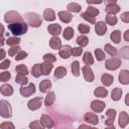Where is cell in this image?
Segmentation results:
<instances>
[{
    "label": "cell",
    "mask_w": 129,
    "mask_h": 129,
    "mask_svg": "<svg viewBox=\"0 0 129 129\" xmlns=\"http://www.w3.org/2000/svg\"><path fill=\"white\" fill-rule=\"evenodd\" d=\"M9 66H10V60H9V59L2 60V62L0 63V68H1L2 70H5V69L9 68Z\"/></svg>",
    "instance_id": "cell-53"
},
{
    "label": "cell",
    "mask_w": 129,
    "mask_h": 129,
    "mask_svg": "<svg viewBox=\"0 0 129 129\" xmlns=\"http://www.w3.org/2000/svg\"><path fill=\"white\" fill-rule=\"evenodd\" d=\"M4 20L6 23H15V22H23L22 16L16 11H8L4 15Z\"/></svg>",
    "instance_id": "cell-3"
},
{
    "label": "cell",
    "mask_w": 129,
    "mask_h": 129,
    "mask_svg": "<svg viewBox=\"0 0 129 129\" xmlns=\"http://www.w3.org/2000/svg\"><path fill=\"white\" fill-rule=\"evenodd\" d=\"M120 56L125 58V59H129V46H124L120 49Z\"/></svg>",
    "instance_id": "cell-43"
},
{
    "label": "cell",
    "mask_w": 129,
    "mask_h": 129,
    "mask_svg": "<svg viewBox=\"0 0 129 129\" xmlns=\"http://www.w3.org/2000/svg\"><path fill=\"white\" fill-rule=\"evenodd\" d=\"M10 77H11L10 73L7 72V71H4V72H2L1 75H0V81H1V82H7V81L10 79Z\"/></svg>",
    "instance_id": "cell-49"
},
{
    "label": "cell",
    "mask_w": 129,
    "mask_h": 129,
    "mask_svg": "<svg viewBox=\"0 0 129 129\" xmlns=\"http://www.w3.org/2000/svg\"><path fill=\"white\" fill-rule=\"evenodd\" d=\"M19 92H20L21 96H23V97H29V96H31L32 94L35 93V85L34 84H29L28 86L23 85L20 88Z\"/></svg>",
    "instance_id": "cell-6"
},
{
    "label": "cell",
    "mask_w": 129,
    "mask_h": 129,
    "mask_svg": "<svg viewBox=\"0 0 129 129\" xmlns=\"http://www.w3.org/2000/svg\"><path fill=\"white\" fill-rule=\"evenodd\" d=\"M128 123H129V116H128V114L125 111L121 112L120 115H119V126L121 128H125Z\"/></svg>",
    "instance_id": "cell-17"
},
{
    "label": "cell",
    "mask_w": 129,
    "mask_h": 129,
    "mask_svg": "<svg viewBox=\"0 0 129 129\" xmlns=\"http://www.w3.org/2000/svg\"><path fill=\"white\" fill-rule=\"evenodd\" d=\"M57 16H58V18L60 19V21H62V22H64V23L71 22V20H72V18H73V16H72V14L70 13V11H59V12L57 13Z\"/></svg>",
    "instance_id": "cell-18"
},
{
    "label": "cell",
    "mask_w": 129,
    "mask_h": 129,
    "mask_svg": "<svg viewBox=\"0 0 129 129\" xmlns=\"http://www.w3.org/2000/svg\"><path fill=\"white\" fill-rule=\"evenodd\" d=\"M94 95L98 98H105L108 95V91H107V89H105L103 87H98L97 89H95Z\"/></svg>",
    "instance_id": "cell-26"
},
{
    "label": "cell",
    "mask_w": 129,
    "mask_h": 129,
    "mask_svg": "<svg viewBox=\"0 0 129 129\" xmlns=\"http://www.w3.org/2000/svg\"><path fill=\"white\" fill-rule=\"evenodd\" d=\"M0 127H1L2 129H6V128H8V127H10L11 129H13V128H14V125H13L12 123H7V122H5V123H2V124L0 125Z\"/></svg>",
    "instance_id": "cell-55"
},
{
    "label": "cell",
    "mask_w": 129,
    "mask_h": 129,
    "mask_svg": "<svg viewBox=\"0 0 129 129\" xmlns=\"http://www.w3.org/2000/svg\"><path fill=\"white\" fill-rule=\"evenodd\" d=\"M106 23L111 25V26L116 25L117 24V17L114 14H107V16H106Z\"/></svg>",
    "instance_id": "cell-37"
},
{
    "label": "cell",
    "mask_w": 129,
    "mask_h": 129,
    "mask_svg": "<svg viewBox=\"0 0 129 129\" xmlns=\"http://www.w3.org/2000/svg\"><path fill=\"white\" fill-rule=\"evenodd\" d=\"M83 61L90 66V64H93L94 63V57H93V54L90 52V51H86L84 53V56H83Z\"/></svg>",
    "instance_id": "cell-30"
},
{
    "label": "cell",
    "mask_w": 129,
    "mask_h": 129,
    "mask_svg": "<svg viewBox=\"0 0 129 129\" xmlns=\"http://www.w3.org/2000/svg\"><path fill=\"white\" fill-rule=\"evenodd\" d=\"M0 115L3 118H10L11 115H12L11 106L5 100H1L0 101Z\"/></svg>",
    "instance_id": "cell-4"
},
{
    "label": "cell",
    "mask_w": 129,
    "mask_h": 129,
    "mask_svg": "<svg viewBox=\"0 0 129 129\" xmlns=\"http://www.w3.org/2000/svg\"><path fill=\"white\" fill-rule=\"evenodd\" d=\"M101 81H102V84L104 86L108 87V86L112 85V83L114 81V78L111 75H109V74H103L102 77H101Z\"/></svg>",
    "instance_id": "cell-25"
},
{
    "label": "cell",
    "mask_w": 129,
    "mask_h": 129,
    "mask_svg": "<svg viewBox=\"0 0 129 129\" xmlns=\"http://www.w3.org/2000/svg\"><path fill=\"white\" fill-rule=\"evenodd\" d=\"M19 42H20V38L17 37V36H11V37H8L6 39V43L8 45H10V46H15Z\"/></svg>",
    "instance_id": "cell-39"
},
{
    "label": "cell",
    "mask_w": 129,
    "mask_h": 129,
    "mask_svg": "<svg viewBox=\"0 0 129 129\" xmlns=\"http://www.w3.org/2000/svg\"><path fill=\"white\" fill-rule=\"evenodd\" d=\"M84 120H85L87 123L91 124V125H97L98 122H99L98 116H97L95 113H91V112H88V113H86V114L84 115Z\"/></svg>",
    "instance_id": "cell-10"
},
{
    "label": "cell",
    "mask_w": 129,
    "mask_h": 129,
    "mask_svg": "<svg viewBox=\"0 0 129 129\" xmlns=\"http://www.w3.org/2000/svg\"><path fill=\"white\" fill-rule=\"evenodd\" d=\"M43 19L46 21H53L55 19V13L51 8H46L43 11Z\"/></svg>",
    "instance_id": "cell-19"
},
{
    "label": "cell",
    "mask_w": 129,
    "mask_h": 129,
    "mask_svg": "<svg viewBox=\"0 0 129 129\" xmlns=\"http://www.w3.org/2000/svg\"><path fill=\"white\" fill-rule=\"evenodd\" d=\"M82 72H83V76H84V79L87 81V82H93L94 81V73L92 71V69L90 68V66L86 64L82 68Z\"/></svg>",
    "instance_id": "cell-7"
},
{
    "label": "cell",
    "mask_w": 129,
    "mask_h": 129,
    "mask_svg": "<svg viewBox=\"0 0 129 129\" xmlns=\"http://www.w3.org/2000/svg\"><path fill=\"white\" fill-rule=\"evenodd\" d=\"M19 51H21V47L18 46V45H15V46H12L11 48H9L8 54H9L10 56H14V55H16Z\"/></svg>",
    "instance_id": "cell-46"
},
{
    "label": "cell",
    "mask_w": 129,
    "mask_h": 129,
    "mask_svg": "<svg viewBox=\"0 0 129 129\" xmlns=\"http://www.w3.org/2000/svg\"><path fill=\"white\" fill-rule=\"evenodd\" d=\"M67 75V69L64 67H57L54 70V77L57 79H61Z\"/></svg>",
    "instance_id": "cell-29"
},
{
    "label": "cell",
    "mask_w": 129,
    "mask_h": 129,
    "mask_svg": "<svg viewBox=\"0 0 129 129\" xmlns=\"http://www.w3.org/2000/svg\"><path fill=\"white\" fill-rule=\"evenodd\" d=\"M118 80L121 84L123 85H128L129 84V71L128 70H121L118 76Z\"/></svg>",
    "instance_id": "cell-13"
},
{
    "label": "cell",
    "mask_w": 129,
    "mask_h": 129,
    "mask_svg": "<svg viewBox=\"0 0 129 129\" xmlns=\"http://www.w3.org/2000/svg\"><path fill=\"white\" fill-rule=\"evenodd\" d=\"M91 109L96 113H100L105 109V103L100 100H94L91 103Z\"/></svg>",
    "instance_id": "cell-12"
},
{
    "label": "cell",
    "mask_w": 129,
    "mask_h": 129,
    "mask_svg": "<svg viewBox=\"0 0 129 129\" xmlns=\"http://www.w3.org/2000/svg\"><path fill=\"white\" fill-rule=\"evenodd\" d=\"M95 31L98 35H104L107 31V26L105 24V22L103 21H99L95 24Z\"/></svg>",
    "instance_id": "cell-16"
},
{
    "label": "cell",
    "mask_w": 129,
    "mask_h": 129,
    "mask_svg": "<svg viewBox=\"0 0 129 129\" xmlns=\"http://www.w3.org/2000/svg\"><path fill=\"white\" fill-rule=\"evenodd\" d=\"M58 54L61 58H69L72 54V47L70 45H64V46H61L59 48V51H58Z\"/></svg>",
    "instance_id": "cell-15"
},
{
    "label": "cell",
    "mask_w": 129,
    "mask_h": 129,
    "mask_svg": "<svg viewBox=\"0 0 129 129\" xmlns=\"http://www.w3.org/2000/svg\"><path fill=\"white\" fill-rule=\"evenodd\" d=\"M26 56H27V52L26 51H19L17 54H16V56H15V59L16 60H22V59H24V58H26Z\"/></svg>",
    "instance_id": "cell-51"
},
{
    "label": "cell",
    "mask_w": 129,
    "mask_h": 129,
    "mask_svg": "<svg viewBox=\"0 0 129 129\" xmlns=\"http://www.w3.org/2000/svg\"><path fill=\"white\" fill-rule=\"evenodd\" d=\"M124 39L126 40V41H129V29H127L125 32H124Z\"/></svg>",
    "instance_id": "cell-57"
},
{
    "label": "cell",
    "mask_w": 129,
    "mask_h": 129,
    "mask_svg": "<svg viewBox=\"0 0 129 129\" xmlns=\"http://www.w3.org/2000/svg\"><path fill=\"white\" fill-rule=\"evenodd\" d=\"M86 12H88L90 15H92V16H94V17H96V16L99 14V9H98V8H96V7H94V6H89V7L87 8Z\"/></svg>",
    "instance_id": "cell-47"
},
{
    "label": "cell",
    "mask_w": 129,
    "mask_h": 129,
    "mask_svg": "<svg viewBox=\"0 0 129 129\" xmlns=\"http://www.w3.org/2000/svg\"><path fill=\"white\" fill-rule=\"evenodd\" d=\"M51 88V82L49 80H43L39 84V91L41 93H46Z\"/></svg>",
    "instance_id": "cell-23"
},
{
    "label": "cell",
    "mask_w": 129,
    "mask_h": 129,
    "mask_svg": "<svg viewBox=\"0 0 129 129\" xmlns=\"http://www.w3.org/2000/svg\"><path fill=\"white\" fill-rule=\"evenodd\" d=\"M0 92L3 96H11L13 94V88L11 85L4 84L0 87Z\"/></svg>",
    "instance_id": "cell-21"
},
{
    "label": "cell",
    "mask_w": 129,
    "mask_h": 129,
    "mask_svg": "<svg viewBox=\"0 0 129 129\" xmlns=\"http://www.w3.org/2000/svg\"><path fill=\"white\" fill-rule=\"evenodd\" d=\"M49 46L52 49H59L61 47V40L57 36H52L49 39Z\"/></svg>",
    "instance_id": "cell-20"
},
{
    "label": "cell",
    "mask_w": 129,
    "mask_h": 129,
    "mask_svg": "<svg viewBox=\"0 0 129 129\" xmlns=\"http://www.w3.org/2000/svg\"><path fill=\"white\" fill-rule=\"evenodd\" d=\"M24 19L32 27H39L41 25V23H42V20H41L40 16L37 13H34V12H27V13H25Z\"/></svg>",
    "instance_id": "cell-2"
},
{
    "label": "cell",
    "mask_w": 129,
    "mask_h": 129,
    "mask_svg": "<svg viewBox=\"0 0 129 129\" xmlns=\"http://www.w3.org/2000/svg\"><path fill=\"white\" fill-rule=\"evenodd\" d=\"M67 9H68V11H70V12L77 13V12H80V11H81L82 7H81L80 4L75 3V2H72V3H69V4L67 5Z\"/></svg>",
    "instance_id": "cell-28"
},
{
    "label": "cell",
    "mask_w": 129,
    "mask_h": 129,
    "mask_svg": "<svg viewBox=\"0 0 129 129\" xmlns=\"http://www.w3.org/2000/svg\"><path fill=\"white\" fill-rule=\"evenodd\" d=\"M106 115H107V120L105 121V125L108 127H112L115 117H116V111L114 109H109V110H107Z\"/></svg>",
    "instance_id": "cell-9"
},
{
    "label": "cell",
    "mask_w": 129,
    "mask_h": 129,
    "mask_svg": "<svg viewBox=\"0 0 129 129\" xmlns=\"http://www.w3.org/2000/svg\"><path fill=\"white\" fill-rule=\"evenodd\" d=\"M95 56H96L97 60H99V61L105 59V53H104V51H103L102 49H100V48L95 49Z\"/></svg>",
    "instance_id": "cell-44"
},
{
    "label": "cell",
    "mask_w": 129,
    "mask_h": 129,
    "mask_svg": "<svg viewBox=\"0 0 129 129\" xmlns=\"http://www.w3.org/2000/svg\"><path fill=\"white\" fill-rule=\"evenodd\" d=\"M15 70H16V72L19 73V74H23V75H27V74H28V69H27V67L24 66V64H19V66H17V67L15 68Z\"/></svg>",
    "instance_id": "cell-48"
},
{
    "label": "cell",
    "mask_w": 129,
    "mask_h": 129,
    "mask_svg": "<svg viewBox=\"0 0 129 129\" xmlns=\"http://www.w3.org/2000/svg\"><path fill=\"white\" fill-rule=\"evenodd\" d=\"M121 20L125 23H129V11L121 14Z\"/></svg>",
    "instance_id": "cell-52"
},
{
    "label": "cell",
    "mask_w": 129,
    "mask_h": 129,
    "mask_svg": "<svg viewBox=\"0 0 129 129\" xmlns=\"http://www.w3.org/2000/svg\"><path fill=\"white\" fill-rule=\"evenodd\" d=\"M120 66H121V60L117 57H111L105 60V67L107 70L114 71V70H117Z\"/></svg>",
    "instance_id": "cell-5"
},
{
    "label": "cell",
    "mask_w": 129,
    "mask_h": 129,
    "mask_svg": "<svg viewBox=\"0 0 129 129\" xmlns=\"http://www.w3.org/2000/svg\"><path fill=\"white\" fill-rule=\"evenodd\" d=\"M82 53H83V48H82V46H80V47H73V48H72V54H73L74 56H80Z\"/></svg>",
    "instance_id": "cell-50"
},
{
    "label": "cell",
    "mask_w": 129,
    "mask_h": 129,
    "mask_svg": "<svg viewBox=\"0 0 129 129\" xmlns=\"http://www.w3.org/2000/svg\"><path fill=\"white\" fill-rule=\"evenodd\" d=\"M31 74H32V76H33L34 78H38V77H40V75H42L40 64H38V63L34 64V66L32 67V69H31Z\"/></svg>",
    "instance_id": "cell-36"
},
{
    "label": "cell",
    "mask_w": 129,
    "mask_h": 129,
    "mask_svg": "<svg viewBox=\"0 0 129 129\" xmlns=\"http://www.w3.org/2000/svg\"><path fill=\"white\" fill-rule=\"evenodd\" d=\"M125 104L127 106H129V94H127L126 97H125Z\"/></svg>",
    "instance_id": "cell-59"
},
{
    "label": "cell",
    "mask_w": 129,
    "mask_h": 129,
    "mask_svg": "<svg viewBox=\"0 0 129 129\" xmlns=\"http://www.w3.org/2000/svg\"><path fill=\"white\" fill-rule=\"evenodd\" d=\"M110 38H111V40H113V42L119 43L120 42V39H121V32L119 30L112 31V33L110 34Z\"/></svg>",
    "instance_id": "cell-35"
},
{
    "label": "cell",
    "mask_w": 129,
    "mask_h": 129,
    "mask_svg": "<svg viewBox=\"0 0 129 129\" xmlns=\"http://www.w3.org/2000/svg\"><path fill=\"white\" fill-rule=\"evenodd\" d=\"M121 96H122V90L120 88H115L113 89L112 91V94H111V98L113 101H118L121 99Z\"/></svg>",
    "instance_id": "cell-34"
},
{
    "label": "cell",
    "mask_w": 129,
    "mask_h": 129,
    "mask_svg": "<svg viewBox=\"0 0 129 129\" xmlns=\"http://www.w3.org/2000/svg\"><path fill=\"white\" fill-rule=\"evenodd\" d=\"M1 53H2V54H1V56H0V57H1V59H3V58L5 57V51H4V49H3V48H1Z\"/></svg>",
    "instance_id": "cell-60"
},
{
    "label": "cell",
    "mask_w": 129,
    "mask_h": 129,
    "mask_svg": "<svg viewBox=\"0 0 129 129\" xmlns=\"http://www.w3.org/2000/svg\"><path fill=\"white\" fill-rule=\"evenodd\" d=\"M47 30L48 32L53 35V36H57L60 32H61V26L57 23H52V24H49L48 27H47Z\"/></svg>",
    "instance_id": "cell-14"
},
{
    "label": "cell",
    "mask_w": 129,
    "mask_h": 129,
    "mask_svg": "<svg viewBox=\"0 0 129 129\" xmlns=\"http://www.w3.org/2000/svg\"><path fill=\"white\" fill-rule=\"evenodd\" d=\"M78 29H79V31H80L82 34H87V33H89L90 30H91V28H90L89 25H87V24H83V23L79 24Z\"/></svg>",
    "instance_id": "cell-42"
},
{
    "label": "cell",
    "mask_w": 129,
    "mask_h": 129,
    "mask_svg": "<svg viewBox=\"0 0 129 129\" xmlns=\"http://www.w3.org/2000/svg\"><path fill=\"white\" fill-rule=\"evenodd\" d=\"M71 70H72V74L75 77H79L80 76V63H79V61H77V60L73 61L71 64Z\"/></svg>",
    "instance_id": "cell-31"
},
{
    "label": "cell",
    "mask_w": 129,
    "mask_h": 129,
    "mask_svg": "<svg viewBox=\"0 0 129 129\" xmlns=\"http://www.w3.org/2000/svg\"><path fill=\"white\" fill-rule=\"evenodd\" d=\"M40 123H41L42 127H44V128H51L54 125V121L48 115H46V114L41 115V117H40Z\"/></svg>",
    "instance_id": "cell-11"
},
{
    "label": "cell",
    "mask_w": 129,
    "mask_h": 129,
    "mask_svg": "<svg viewBox=\"0 0 129 129\" xmlns=\"http://www.w3.org/2000/svg\"><path fill=\"white\" fill-rule=\"evenodd\" d=\"M29 127H30V128H41L42 125H41V123L38 122V121H33L32 123L29 124Z\"/></svg>",
    "instance_id": "cell-54"
},
{
    "label": "cell",
    "mask_w": 129,
    "mask_h": 129,
    "mask_svg": "<svg viewBox=\"0 0 129 129\" xmlns=\"http://www.w3.org/2000/svg\"><path fill=\"white\" fill-rule=\"evenodd\" d=\"M8 29L12 34L16 36V35H21L26 33L28 27H27V24L23 21V22H15V23L8 24Z\"/></svg>",
    "instance_id": "cell-1"
},
{
    "label": "cell",
    "mask_w": 129,
    "mask_h": 129,
    "mask_svg": "<svg viewBox=\"0 0 129 129\" xmlns=\"http://www.w3.org/2000/svg\"><path fill=\"white\" fill-rule=\"evenodd\" d=\"M103 1H105V3H106L107 5H109V4H114V3L117 2V0H103Z\"/></svg>",
    "instance_id": "cell-58"
},
{
    "label": "cell",
    "mask_w": 129,
    "mask_h": 129,
    "mask_svg": "<svg viewBox=\"0 0 129 129\" xmlns=\"http://www.w3.org/2000/svg\"><path fill=\"white\" fill-rule=\"evenodd\" d=\"M88 42H89V38H88L87 36H85V35H80V36H78V38H77V43H78L80 46H82V47L86 46V45L88 44Z\"/></svg>",
    "instance_id": "cell-40"
},
{
    "label": "cell",
    "mask_w": 129,
    "mask_h": 129,
    "mask_svg": "<svg viewBox=\"0 0 129 129\" xmlns=\"http://www.w3.org/2000/svg\"><path fill=\"white\" fill-rule=\"evenodd\" d=\"M105 11H106L108 14H114V15H115L116 13H118V12L120 11V6H119L118 4H116V3H114V4H109V5L106 6Z\"/></svg>",
    "instance_id": "cell-22"
},
{
    "label": "cell",
    "mask_w": 129,
    "mask_h": 129,
    "mask_svg": "<svg viewBox=\"0 0 129 129\" xmlns=\"http://www.w3.org/2000/svg\"><path fill=\"white\" fill-rule=\"evenodd\" d=\"M15 82L17 84H20V85H26L28 83V79L26 78V75H23V74H17L16 78H15Z\"/></svg>",
    "instance_id": "cell-33"
},
{
    "label": "cell",
    "mask_w": 129,
    "mask_h": 129,
    "mask_svg": "<svg viewBox=\"0 0 129 129\" xmlns=\"http://www.w3.org/2000/svg\"><path fill=\"white\" fill-rule=\"evenodd\" d=\"M42 58H43L44 61H47V62H50V63H53V62H55V60H56L55 56H54L53 54H51V53H45V54L42 56Z\"/></svg>",
    "instance_id": "cell-45"
},
{
    "label": "cell",
    "mask_w": 129,
    "mask_h": 129,
    "mask_svg": "<svg viewBox=\"0 0 129 129\" xmlns=\"http://www.w3.org/2000/svg\"><path fill=\"white\" fill-rule=\"evenodd\" d=\"M27 105H28V108H29L30 110H32V111L37 110V109H39V108L41 107V105H42V99H41L40 97L33 98V99H31V100L28 102Z\"/></svg>",
    "instance_id": "cell-8"
},
{
    "label": "cell",
    "mask_w": 129,
    "mask_h": 129,
    "mask_svg": "<svg viewBox=\"0 0 129 129\" xmlns=\"http://www.w3.org/2000/svg\"><path fill=\"white\" fill-rule=\"evenodd\" d=\"M81 16H82L85 20H87L89 23L96 24V19H95V17L92 16V15H90L88 12H82V13H81Z\"/></svg>",
    "instance_id": "cell-41"
},
{
    "label": "cell",
    "mask_w": 129,
    "mask_h": 129,
    "mask_svg": "<svg viewBox=\"0 0 129 129\" xmlns=\"http://www.w3.org/2000/svg\"><path fill=\"white\" fill-rule=\"evenodd\" d=\"M54 100H55V94H54V92H48L47 95H46V97H45V99H44V105L48 107V106H50V105L53 104Z\"/></svg>",
    "instance_id": "cell-27"
},
{
    "label": "cell",
    "mask_w": 129,
    "mask_h": 129,
    "mask_svg": "<svg viewBox=\"0 0 129 129\" xmlns=\"http://www.w3.org/2000/svg\"><path fill=\"white\" fill-rule=\"evenodd\" d=\"M62 35H63V38H64V39L70 40V39L73 38V36H74V29H73L72 27H67V28H64V31H63Z\"/></svg>",
    "instance_id": "cell-38"
},
{
    "label": "cell",
    "mask_w": 129,
    "mask_h": 129,
    "mask_svg": "<svg viewBox=\"0 0 129 129\" xmlns=\"http://www.w3.org/2000/svg\"><path fill=\"white\" fill-rule=\"evenodd\" d=\"M40 68H41L42 75L47 76V75H49V73H50V72H51V70H52V64H51L50 62L44 61V62L40 63Z\"/></svg>",
    "instance_id": "cell-24"
},
{
    "label": "cell",
    "mask_w": 129,
    "mask_h": 129,
    "mask_svg": "<svg viewBox=\"0 0 129 129\" xmlns=\"http://www.w3.org/2000/svg\"><path fill=\"white\" fill-rule=\"evenodd\" d=\"M103 0H87L88 4H101Z\"/></svg>",
    "instance_id": "cell-56"
},
{
    "label": "cell",
    "mask_w": 129,
    "mask_h": 129,
    "mask_svg": "<svg viewBox=\"0 0 129 129\" xmlns=\"http://www.w3.org/2000/svg\"><path fill=\"white\" fill-rule=\"evenodd\" d=\"M104 48H105V51H106L109 55H111V56H115V55L117 54V49H116V47H114V46L111 45L110 43H106L105 46H104Z\"/></svg>",
    "instance_id": "cell-32"
}]
</instances>
